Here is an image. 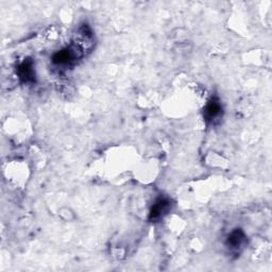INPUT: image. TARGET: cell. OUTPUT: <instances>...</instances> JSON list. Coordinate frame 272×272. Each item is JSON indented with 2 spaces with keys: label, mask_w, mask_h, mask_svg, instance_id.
<instances>
[{
  "label": "cell",
  "mask_w": 272,
  "mask_h": 272,
  "mask_svg": "<svg viewBox=\"0 0 272 272\" xmlns=\"http://www.w3.org/2000/svg\"><path fill=\"white\" fill-rule=\"evenodd\" d=\"M17 74L20 79L25 83H31L35 80V71L33 62L30 59L25 60L17 67Z\"/></svg>",
  "instance_id": "obj_1"
},
{
  "label": "cell",
  "mask_w": 272,
  "mask_h": 272,
  "mask_svg": "<svg viewBox=\"0 0 272 272\" xmlns=\"http://www.w3.org/2000/svg\"><path fill=\"white\" fill-rule=\"evenodd\" d=\"M170 209V202L166 198H159L156 200V202L153 204L151 211H150L149 218L151 220H157L162 218L167 212Z\"/></svg>",
  "instance_id": "obj_2"
},
{
  "label": "cell",
  "mask_w": 272,
  "mask_h": 272,
  "mask_svg": "<svg viewBox=\"0 0 272 272\" xmlns=\"http://www.w3.org/2000/svg\"><path fill=\"white\" fill-rule=\"evenodd\" d=\"M221 113H222V106L220 101L218 99L213 98L205 107L204 117L206 120L213 121L219 118L221 116Z\"/></svg>",
  "instance_id": "obj_3"
},
{
  "label": "cell",
  "mask_w": 272,
  "mask_h": 272,
  "mask_svg": "<svg viewBox=\"0 0 272 272\" xmlns=\"http://www.w3.org/2000/svg\"><path fill=\"white\" fill-rule=\"evenodd\" d=\"M245 233H243L241 230L236 229L234 230L228 237V245L231 248H238L241 246V243L245 241Z\"/></svg>",
  "instance_id": "obj_4"
}]
</instances>
